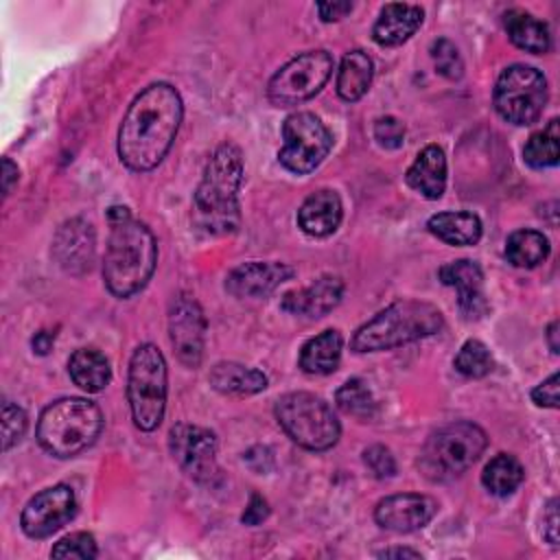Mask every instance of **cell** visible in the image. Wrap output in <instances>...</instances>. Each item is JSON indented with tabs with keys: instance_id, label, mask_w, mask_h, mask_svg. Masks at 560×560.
I'll list each match as a JSON object with an SVG mask.
<instances>
[{
	"instance_id": "6da1fadb",
	"label": "cell",
	"mask_w": 560,
	"mask_h": 560,
	"mask_svg": "<svg viewBox=\"0 0 560 560\" xmlns=\"http://www.w3.org/2000/svg\"><path fill=\"white\" fill-rule=\"evenodd\" d=\"M184 116L179 92L164 81L147 85L129 105L118 129V158L136 171L155 168L168 153Z\"/></svg>"
},
{
	"instance_id": "7a4b0ae2",
	"label": "cell",
	"mask_w": 560,
	"mask_h": 560,
	"mask_svg": "<svg viewBox=\"0 0 560 560\" xmlns=\"http://www.w3.org/2000/svg\"><path fill=\"white\" fill-rule=\"evenodd\" d=\"M109 238L103 258V280L112 295L125 300L147 287L155 271L158 245L153 232L131 217L129 208L107 210Z\"/></svg>"
},
{
	"instance_id": "3957f363",
	"label": "cell",
	"mask_w": 560,
	"mask_h": 560,
	"mask_svg": "<svg viewBox=\"0 0 560 560\" xmlns=\"http://www.w3.org/2000/svg\"><path fill=\"white\" fill-rule=\"evenodd\" d=\"M243 155L232 142L219 144L206 162L192 206L199 228L208 234H232L241 223L238 190L243 184Z\"/></svg>"
},
{
	"instance_id": "277c9868",
	"label": "cell",
	"mask_w": 560,
	"mask_h": 560,
	"mask_svg": "<svg viewBox=\"0 0 560 560\" xmlns=\"http://www.w3.org/2000/svg\"><path fill=\"white\" fill-rule=\"evenodd\" d=\"M442 328L444 315L431 302L398 300L378 311L365 324H361L350 339V348L354 352L392 350L431 337Z\"/></svg>"
},
{
	"instance_id": "5b68a950",
	"label": "cell",
	"mask_w": 560,
	"mask_h": 560,
	"mask_svg": "<svg viewBox=\"0 0 560 560\" xmlns=\"http://www.w3.org/2000/svg\"><path fill=\"white\" fill-rule=\"evenodd\" d=\"M103 431V413L88 398H59L37 420V442L52 457H74L90 448Z\"/></svg>"
},
{
	"instance_id": "8992f818",
	"label": "cell",
	"mask_w": 560,
	"mask_h": 560,
	"mask_svg": "<svg viewBox=\"0 0 560 560\" xmlns=\"http://www.w3.org/2000/svg\"><path fill=\"white\" fill-rule=\"evenodd\" d=\"M486 431L468 420L440 427L429 435L418 457V468L431 481H451L464 475L486 451Z\"/></svg>"
},
{
	"instance_id": "52a82bcc",
	"label": "cell",
	"mask_w": 560,
	"mask_h": 560,
	"mask_svg": "<svg viewBox=\"0 0 560 560\" xmlns=\"http://www.w3.org/2000/svg\"><path fill=\"white\" fill-rule=\"evenodd\" d=\"M276 420L282 431L306 451H328L339 442L341 424L330 405L311 392H289L276 400Z\"/></svg>"
},
{
	"instance_id": "ba28073f",
	"label": "cell",
	"mask_w": 560,
	"mask_h": 560,
	"mask_svg": "<svg viewBox=\"0 0 560 560\" xmlns=\"http://www.w3.org/2000/svg\"><path fill=\"white\" fill-rule=\"evenodd\" d=\"M166 361L158 346L140 343L129 361L127 400L131 420L140 431L160 427L166 409Z\"/></svg>"
},
{
	"instance_id": "9c48e42d",
	"label": "cell",
	"mask_w": 560,
	"mask_h": 560,
	"mask_svg": "<svg viewBox=\"0 0 560 560\" xmlns=\"http://www.w3.org/2000/svg\"><path fill=\"white\" fill-rule=\"evenodd\" d=\"M494 109L512 125H532L547 105V79L540 70L514 63L508 66L494 85Z\"/></svg>"
},
{
	"instance_id": "30bf717a",
	"label": "cell",
	"mask_w": 560,
	"mask_h": 560,
	"mask_svg": "<svg viewBox=\"0 0 560 560\" xmlns=\"http://www.w3.org/2000/svg\"><path fill=\"white\" fill-rule=\"evenodd\" d=\"M332 147V136L328 127L311 112H295L282 122V149L278 151V162L295 173H313Z\"/></svg>"
},
{
	"instance_id": "8fae6325",
	"label": "cell",
	"mask_w": 560,
	"mask_h": 560,
	"mask_svg": "<svg viewBox=\"0 0 560 560\" xmlns=\"http://www.w3.org/2000/svg\"><path fill=\"white\" fill-rule=\"evenodd\" d=\"M332 57L326 50H306L287 61L267 85L273 105L289 107L313 98L330 79Z\"/></svg>"
},
{
	"instance_id": "7c38bea8",
	"label": "cell",
	"mask_w": 560,
	"mask_h": 560,
	"mask_svg": "<svg viewBox=\"0 0 560 560\" xmlns=\"http://www.w3.org/2000/svg\"><path fill=\"white\" fill-rule=\"evenodd\" d=\"M168 448L177 466L197 483L214 486L221 477L217 464V435L197 424L179 422L168 433Z\"/></svg>"
},
{
	"instance_id": "4fadbf2b",
	"label": "cell",
	"mask_w": 560,
	"mask_h": 560,
	"mask_svg": "<svg viewBox=\"0 0 560 560\" xmlns=\"http://www.w3.org/2000/svg\"><path fill=\"white\" fill-rule=\"evenodd\" d=\"M77 514L74 490L66 483H55L35 497L22 510L20 525L28 538H48L70 523Z\"/></svg>"
},
{
	"instance_id": "5bb4252c",
	"label": "cell",
	"mask_w": 560,
	"mask_h": 560,
	"mask_svg": "<svg viewBox=\"0 0 560 560\" xmlns=\"http://www.w3.org/2000/svg\"><path fill=\"white\" fill-rule=\"evenodd\" d=\"M168 337L184 365L197 368L201 363L206 341V315L192 295L179 293L171 302Z\"/></svg>"
},
{
	"instance_id": "9a60e30c",
	"label": "cell",
	"mask_w": 560,
	"mask_h": 560,
	"mask_svg": "<svg viewBox=\"0 0 560 560\" xmlns=\"http://www.w3.org/2000/svg\"><path fill=\"white\" fill-rule=\"evenodd\" d=\"M96 254V234L90 221L74 217L59 225L52 238V256L57 265L72 276H81L92 269Z\"/></svg>"
},
{
	"instance_id": "2e32d148",
	"label": "cell",
	"mask_w": 560,
	"mask_h": 560,
	"mask_svg": "<svg viewBox=\"0 0 560 560\" xmlns=\"http://www.w3.org/2000/svg\"><path fill=\"white\" fill-rule=\"evenodd\" d=\"M438 512V503L420 492L389 494L374 508V521L389 532L409 534L422 529Z\"/></svg>"
},
{
	"instance_id": "e0dca14e",
	"label": "cell",
	"mask_w": 560,
	"mask_h": 560,
	"mask_svg": "<svg viewBox=\"0 0 560 560\" xmlns=\"http://www.w3.org/2000/svg\"><path fill=\"white\" fill-rule=\"evenodd\" d=\"M295 269L278 260H249L234 267L225 278V291L234 298H265L282 282L291 280Z\"/></svg>"
},
{
	"instance_id": "ac0fdd59",
	"label": "cell",
	"mask_w": 560,
	"mask_h": 560,
	"mask_svg": "<svg viewBox=\"0 0 560 560\" xmlns=\"http://www.w3.org/2000/svg\"><path fill=\"white\" fill-rule=\"evenodd\" d=\"M438 276L442 284L457 291V304L466 319H479L486 313L488 302L483 295V271L475 260L462 258L446 262L440 267Z\"/></svg>"
},
{
	"instance_id": "d6986e66",
	"label": "cell",
	"mask_w": 560,
	"mask_h": 560,
	"mask_svg": "<svg viewBox=\"0 0 560 560\" xmlns=\"http://www.w3.org/2000/svg\"><path fill=\"white\" fill-rule=\"evenodd\" d=\"M343 295V280L339 276L326 273L315 278L308 287L287 291L280 300V308L291 315H304V317H324L328 315Z\"/></svg>"
},
{
	"instance_id": "ffe728a7",
	"label": "cell",
	"mask_w": 560,
	"mask_h": 560,
	"mask_svg": "<svg viewBox=\"0 0 560 560\" xmlns=\"http://www.w3.org/2000/svg\"><path fill=\"white\" fill-rule=\"evenodd\" d=\"M422 20L424 11L418 4L389 2L381 9L372 26V39L383 48L400 46L422 26Z\"/></svg>"
},
{
	"instance_id": "44dd1931",
	"label": "cell",
	"mask_w": 560,
	"mask_h": 560,
	"mask_svg": "<svg viewBox=\"0 0 560 560\" xmlns=\"http://www.w3.org/2000/svg\"><path fill=\"white\" fill-rule=\"evenodd\" d=\"M341 217H343V206L339 195L330 188H319L302 201L298 210V225L302 228L304 234L324 238L339 228Z\"/></svg>"
},
{
	"instance_id": "7402d4cb",
	"label": "cell",
	"mask_w": 560,
	"mask_h": 560,
	"mask_svg": "<svg viewBox=\"0 0 560 560\" xmlns=\"http://www.w3.org/2000/svg\"><path fill=\"white\" fill-rule=\"evenodd\" d=\"M405 182L424 199H440L446 188V158L438 144H427L405 173Z\"/></svg>"
},
{
	"instance_id": "603a6c76",
	"label": "cell",
	"mask_w": 560,
	"mask_h": 560,
	"mask_svg": "<svg viewBox=\"0 0 560 560\" xmlns=\"http://www.w3.org/2000/svg\"><path fill=\"white\" fill-rule=\"evenodd\" d=\"M343 350V337L339 330L328 328L315 337H311L300 350V370L313 376L332 374L339 368Z\"/></svg>"
},
{
	"instance_id": "cb8c5ba5",
	"label": "cell",
	"mask_w": 560,
	"mask_h": 560,
	"mask_svg": "<svg viewBox=\"0 0 560 560\" xmlns=\"http://www.w3.org/2000/svg\"><path fill=\"white\" fill-rule=\"evenodd\" d=\"M503 26L505 33L510 37V42L525 50V52H534V55H542L551 48V33L549 26L534 18L532 13L523 11V9H510L503 13Z\"/></svg>"
},
{
	"instance_id": "d4e9b609",
	"label": "cell",
	"mask_w": 560,
	"mask_h": 560,
	"mask_svg": "<svg viewBox=\"0 0 560 560\" xmlns=\"http://www.w3.org/2000/svg\"><path fill=\"white\" fill-rule=\"evenodd\" d=\"M427 230L446 245L466 247L481 238V219L466 210L438 212L427 221Z\"/></svg>"
},
{
	"instance_id": "484cf974",
	"label": "cell",
	"mask_w": 560,
	"mask_h": 560,
	"mask_svg": "<svg viewBox=\"0 0 560 560\" xmlns=\"http://www.w3.org/2000/svg\"><path fill=\"white\" fill-rule=\"evenodd\" d=\"M210 385L228 396H252L267 387V376L256 370L234 361H221L210 370Z\"/></svg>"
},
{
	"instance_id": "4316f807",
	"label": "cell",
	"mask_w": 560,
	"mask_h": 560,
	"mask_svg": "<svg viewBox=\"0 0 560 560\" xmlns=\"http://www.w3.org/2000/svg\"><path fill=\"white\" fill-rule=\"evenodd\" d=\"M374 74V63L368 52L363 50H350L343 55L337 72V94L346 103L359 101L372 83Z\"/></svg>"
},
{
	"instance_id": "83f0119b",
	"label": "cell",
	"mask_w": 560,
	"mask_h": 560,
	"mask_svg": "<svg viewBox=\"0 0 560 560\" xmlns=\"http://www.w3.org/2000/svg\"><path fill=\"white\" fill-rule=\"evenodd\" d=\"M68 372H70V378L74 381V385L88 394H96V392L105 389L112 378L109 361L105 359V354H101L94 348L74 350L68 361Z\"/></svg>"
},
{
	"instance_id": "f1b7e54d",
	"label": "cell",
	"mask_w": 560,
	"mask_h": 560,
	"mask_svg": "<svg viewBox=\"0 0 560 560\" xmlns=\"http://www.w3.org/2000/svg\"><path fill=\"white\" fill-rule=\"evenodd\" d=\"M549 238L538 230H516L505 241V258L521 269L538 267L549 256Z\"/></svg>"
},
{
	"instance_id": "f546056e",
	"label": "cell",
	"mask_w": 560,
	"mask_h": 560,
	"mask_svg": "<svg viewBox=\"0 0 560 560\" xmlns=\"http://www.w3.org/2000/svg\"><path fill=\"white\" fill-rule=\"evenodd\" d=\"M523 477H525V472H523L521 462L514 455L499 453L486 464V468L481 472V483L490 494L508 497L521 486Z\"/></svg>"
},
{
	"instance_id": "4dcf8cb0",
	"label": "cell",
	"mask_w": 560,
	"mask_h": 560,
	"mask_svg": "<svg viewBox=\"0 0 560 560\" xmlns=\"http://www.w3.org/2000/svg\"><path fill=\"white\" fill-rule=\"evenodd\" d=\"M558 118H551L542 131L529 136L523 147V160L527 166L542 171L558 164Z\"/></svg>"
},
{
	"instance_id": "1f68e13d",
	"label": "cell",
	"mask_w": 560,
	"mask_h": 560,
	"mask_svg": "<svg viewBox=\"0 0 560 560\" xmlns=\"http://www.w3.org/2000/svg\"><path fill=\"white\" fill-rule=\"evenodd\" d=\"M335 402L337 407L348 413L354 416L359 420H370L376 416V400L372 396V389L368 387L365 381L352 376L348 378L335 394Z\"/></svg>"
},
{
	"instance_id": "d6a6232c",
	"label": "cell",
	"mask_w": 560,
	"mask_h": 560,
	"mask_svg": "<svg viewBox=\"0 0 560 560\" xmlns=\"http://www.w3.org/2000/svg\"><path fill=\"white\" fill-rule=\"evenodd\" d=\"M453 365L459 374H464L468 378H481V376L490 374L494 361H492V354L486 343H481L479 339H468L459 348Z\"/></svg>"
},
{
	"instance_id": "836d02e7",
	"label": "cell",
	"mask_w": 560,
	"mask_h": 560,
	"mask_svg": "<svg viewBox=\"0 0 560 560\" xmlns=\"http://www.w3.org/2000/svg\"><path fill=\"white\" fill-rule=\"evenodd\" d=\"M429 52H431V59H433V66H435L438 74H442L448 81L462 79L464 61H462V55H459L457 46L451 39H446V37L435 39L431 44Z\"/></svg>"
},
{
	"instance_id": "e575fe53",
	"label": "cell",
	"mask_w": 560,
	"mask_h": 560,
	"mask_svg": "<svg viewBox=\"0 0 560 560\" xmlns=\"http://www.w3.org/2000/svg\"><path fill=\"white\" fill-rule=\"evenodd\" d=\"M52 558H96L98 556V547L92 534L88 532H74L63 536L52 549H50Z\"/></svg>"
},
{
	"instance_id": "d590c367",
	"label": "cell",
	"mask_w": 560,
	"mask_h": 560,
	"mask_svg": "<svg viewBox=\"0 0 560 560\" xmlns=\"http://www.w3.org/2000/svg\"><path fill=\"white\" fill-rule=\"evenodd\" d=\"M28 418L20 405H13L11 400L2 402V448L9 451L15 446L24 433H26Z\"/></svg>"
},
{
	"instance_id": "8d00e7d4",
	"label": "cell",
	"mask_w": 560,
	"mask_h": 560,
	"mask_svg": "<svg viewBox=\"0 0 560 560\" xmlns=\"http://www.w3.org/2000/svg\"><path fill=\"white\" fill-rule=\"evenodd\" d=\"M363 462L376 479H389L396 475V459L383 444H372L363 451Z\"/></svg>"
},
{
	"instance_id": "74e56055",
	"label": "cell",
	"mask_w": 560,
	"mask_h": 560,
	"mask_svg": "<svg viewBox=\"0 0 560 560\" xmlns=\"http://www.w3.org/2000/svg\"><path fill=\"white\" fill-rule=\"evenodd\" d=\"M374 138L383 149H400L405 142V125L394 116H381L374 122Z\"/></svg>"
},
{
	"instance_id": "f35d334b",
	"label": "cell",
	"mask_w": 560,
	"mask_h": 560,
	"mask_svg": "<svg viewBox=\"0 0 560 560\" xmlns=\"http://www.w3.org/2000/svg\"><path fill=\"white\" fill-rule=\"evenodd\" d=\"M532 400L538 407L558 409V372H553L549 378H545L540 385L532 389Z\"/></svg>"
},
{
	"instance_id": "ab89813d",
	"label": "cell",
	"mask_w": 560,
	"mask_h": 560,
	"mask_svg": "<svg viewBox=\"0 0 560 560\" xmlns=\"http://www.w3.org/2000/svg\"><path fill=\"white\" fill-rule=\"evenodd\" d=\"M269 516V503L265 497H260L258 492L249 494V503L245 508V512L241 514V521L245 525H260L265 518Z\"/></svg>"
},
{
	"instance_id": "60d3db41",
	"label": "cell",
	"mask_w": 560,
	"mask_h": 560,
	"mask_svg": "<svg viewBox=\"0 0 560 560\" xmlns=\"http://www.w3.org/2000/svg\"><path fill=\"white\" fill-rule=\"evenodd\" d=\"M243 459H245L247 466H249L252 470H256V472H267V470H271V466H273V455H271V451H269L267 446H254V448H249V451L243 455Z\"/></svg>"
},
{
	"instance_id": "b9f144b4",
	"label": "cell",
	"mask_w": 560,
	"mask_h": 560,
	"mask_svg": "<svg viewBox=\"0 0 560 560\" xmlns=\"http://www.w3.org/2000/svg\"><path fill=\"white\" fill-rule=\"evenodd\" d=\"M352 9H354L352 2H317V11L324 22H337L346 18Z\"/></svg>"
},
{
	"instance_id": "7bdbcfd3",
	"label": "cell",
	"mask_w": 560,
	"mask_h": 560,
	"mask_svg": "<svg viewBox=\"0 0 560 560\" xmlns=\"http://www.w3.org/2000/svg\"><path fill=\"white\" fill-rule=\"evenodd\" d=\"M18 177H20L18 166H15L9 158H4V160H2V195H4V197L11 195L13 186L18 184Z\"/></svg>"
},
{
	"instance_id": "ee69618b",
	"label": "cell",
	"mask_w": 560,
	"mask_h": 560,
	"mask_svg": "<svg viewBox=\"0 0 560 560\" xmlns=\"http://www.w3.org/2000/svg\"><path fill=\"white\" fill-rule=\"evenodd\" d=\"M556 505H558V501L551 499L549 505H547V518H545V523H547V525H545V527H547L545 536H547V540H549L551 545L558 542V512H556Z\"/></svg>"
},
{
	"instance_id": "f6af8a7d",
	"label": "cell",
	"mask_w": 560,
	"mask_h": 560,
	"mask_svg": "<svg viewBox=\"0 0 560 560\" xmlns=\"http://www.w3.org/2000/svg\"><path fill=\"white\" fill-rule=\"evenodd\" d=\"M52 343H55V332L52 330H39L31 339L33 352H37V354H48L52 350Z\"/></svg>"
},
{
	"instance_id": "bcb514c9",
	"label": "cell",
	"mask_w": 560,
	"mask_h": 560,
	"mask_svg": "<svg viewBox=\"0 0 560 560\" xmlns=\"http://www.w3.org/2000/svg\"><path fill=\"white\" fill-rule=\"evenodd\" d=\"M378 558H420V551L407 549V547H392V549H383L376 553Z\"/></svg>"
},
{
	"instance_id": "7dc6e473",
	"label": "cell",
	"mask_w": 560,
	"mask_h": 560,
	"mask_svg": "<svg viewBox=\"0 0 560 560\" xmlns=\"http://www.w3.org/2000/svg\"><path fill=\"white\" fill-rule=\"evenodd\" d=\"M547 343H549V350H551L553 354L560 352V343H558V322H556V319H553V322L549 324V328H547Z\"/></svg>"
}]
</instances>
